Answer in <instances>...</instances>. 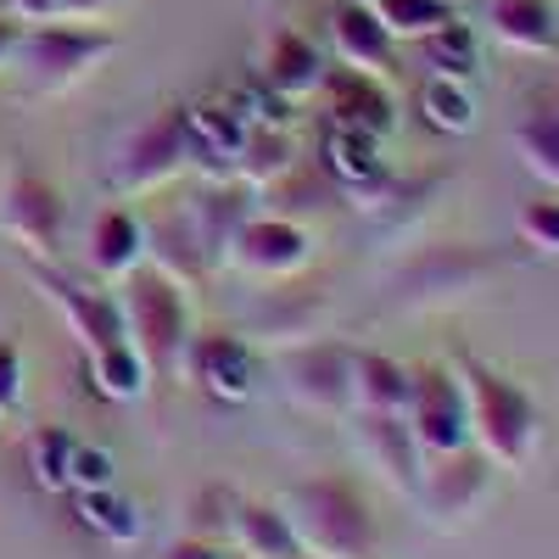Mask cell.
Returning <instances> with one entry per match:
<instances>
[{"label":"cell","instance_id":"cell-1","mask_svg":"<svg viewBox=\"0 0 559 559\" xmlns=\"http://www.w3.org/2000/svg\"><path fill=\"white\" fill-rule=\"evenodd\" d=\"M453 376L471 403V442L498 464V471H526L543 448V408L521 381H509L503 369L481 358H453Z\"/></svg>","mask_w":559,"mask_h":559},{"label":"cell","instance_id":"cell-2","mask_svg":"<svg viewBox=\"0 0 559 559\" xmlns=\"http://www.w3.org/2000/svg\"><path fill=\"white\" fill-rule=\"evenodd\" d=\"M280 515H286V526L308 559H381V532L369 521V503L342 476L297 481L280 498Z\"/></svg>","mask_w":559,"mask_h":559},{"label":"cell","instance_id":"cell-3","mask_svg":"<svg viewBox=\"0 0 559 559\" xmlns=\"http://www.w3.org/2000/svg\"><path fill=\"white\" fill-rule=\"evenodd\" d=\"M123 336L129 347L146 358L152 376H179L185 369V347H191V313H185V292L168 274L146 269L123 280Z\"/></svg>","mask_w":559,"mask_h":559},{"label":"cell","instance_id":"cell-4","mask_svg":"<svg viewBox=\"0 0 559 559\" xmlns=\"http://www.w3.org/2000/svg\"><path fill=\"white\" fill-rule=\"evenodd\" d=\"M118 51V39L102 34V28H84V23H34L17 34L12 45V62L28 73L34 90H68L79 84L84 73H96L107 57Z\"/></svg>","mask_w":559,"mask_h":559},{"label":"cell","instance_id":"cell-5","mask_svg":"<svg viewBox=\"0 0 559 559\" xmlns=\"http://www.w3.org/2000/svg\"><path fill=\"white\" fill-rule=\"evenodd\" d=\"M498 492V464L481 453V448H459L448 459H426V471H419V509H426V521L453 532V526H471L481 509L492 503Z\"/></svg>","mask_w":559,"mask_h":559},{"label":"cell","instance_id":"cell-6","mask_svg":"<svg viewBox=\"0 0 559 559\" xmlns=\"http://www.w3.org/2000/svg\"><path fill=\"white\" fill-rule=\"evenodd\" d=\"M408 431L426 459H448L471 448V403L453 369H414V397H408Z\"/></svg>","mask_w":559,"mask_h":559},{"label":"cell","instance_id":"cell-7","mask_svg":"<svg viewBox=\"0 0 559 559\" xmlns=\"http://www.w3.org/2000/svg\"><path fill=\"white\" fill-rule=\"evenodd\" d=\"M0 229H7L28 258H51L62 247V229H68V202L57 197L51 179L17 168L0 185Z\"/></svg>","mask_w":559,"mask_h":559},{"label":"cell","instance_id":"cell-8","mask_svg":"<svg viewBox=\"0 0 559 559\" xmlns=\"http://www.w3.org/2000/svg\"><path fill=\"white\" fill-rule=\"evenodd\" d=\"M185 168V107H163L152 123H140L112 163V185L123 197H146Z\"/></svg>","mask_w":559,"mask_h":559},{"label":"cell","instance_id":"cell-9","mask_svg":"<svg viewBox=\"0 0 559 559\" xmlns=\"http://www.w3.org/2000/svg\"><path fill=\"white\" fill-rule=\"evenodd\" d=\"M224 263L258 280H292L313 263V236L292 218H241L224 241Z\"/></svg>","mask_w":559,"mask_h":559},{"label":"cell","instance_id":"cell-10","mask_svg":"<svg viewBox=\"0 0 559 559\" xmlns=\"http://www.w3.org/2000/svg\"><path fill=\"white\" fill-rule=\"evenodd\" d=\"M28 274H34L39 297L68 319V331L79 336L84 353H102V347H112V342H129V336H123V302H118V297L79 286V280H68L62 269H45L39 258H34Z\"/></svg>","mask_w":559,"mask_h":559},{"label":"cell","instance_id":"cell-11","mask_svg":"<svg viewBox=\"0 0 559 559\" xmlns=\"http://www.w3.org/2000/svg\"><path fill=\"white\" fill-rule=\"evenodd\" d=\"M280 376H286V392L302 408L319 414H347L353 408V353L336 342H302L280 358Z\"/></svg>","mask_w":559,"mask_h":559},{"label":"cell","instance_id":"cell-12","mask_svg":"<svg viewBox=\"0 0 559 559\" xmlns=\"http://www.w3.org/2000/svg\"><path fill=\"white\" fill-rule=\"evenodd\" d=\"M353 448L364 453V464L386 487H397V492H414L419 487L426 453H419V442H414L403 414H364V408H353Z\"/></svg>","mask_w":559,"mask_h":559},{"label":"cell","instance_id":"cell-13","mask_svg":"<svg viewBox=\"0 0 559 559\" xmlns=\"http://www.w3.org/2000/svg\"><path fill=\"white\" fill-rule=\"evenodd\" d=\"M185 369L218 403H252L258 397V353L241 336H191Z\"/></svg>","mask_w":559,"mask_h":559},{"label":"cell","instance_id":"cell-14","mask_svg":"<svg viewBox=\"0 0 559 559\" xmlns=\"http://www.w3.org/2000/svg\"><path fill=\"white\" fill-rule=\"evenodd\" d=\"M252 123L236 112V102H197L185 107V163L207 168L213 179L236 174V157L247 146Z\"/></svg>","mask_w":559,"mask_h":559},{"label":"cell","instance_id":"cell-15","mask_svg":"<svg viewBox=\"0 0 559 559\" xmlns=\"http://www.w3.org/2000/svg\"><path fill=\"white\" fill-rule=\"evenodd\" d=\"M319 102H324V123L369 129V134H381V140L397 129V102L386 96V84L358 73V68H331V73H324Z\"/></svg>","mask_w":559,"mask_h":559},{"label":"cell","instance_id":"cell-16","mask_svg":"<svg viewBox=\"0 0 559 559\" xmlns=\"http://www.w3.org/2000/svg\"><path fill=\"white\" fill-rule=\"evenodd\" d=\"M324 168L342 191H353L358 202L364 197H381L392 185V168H386V140L369 134V129H347V123H331L324 134Z\"/></svg>","mask_w":559,"mask_h":559},{"label":"cell","instance_id":"cell-17","mask_svg":"<svg viewBox=\"0 0 559 559\" xmlns=\"http://www.w3.org/2000/svg\"><path fill=\"white\" fill-rule=\"evenodd\" d=\"M331 51L342 68H358L369 79H386L397 68V39L386 34V23L376 17V7H358V0H342L331 17Z\"/></svg>","mask_w":559,"mask_h":559},{"label":"cell","instance_id":"cell-18","mask_svg":"<svg viewBox=\"0 0 559 559\" xmlns=\"http://www.w3.org/2000/svg\"><path fill=\"white\" fill-rule=\"evenodd\" d=\"M324 73H331V62H324V51L308 34H297V28H274L269 34L263 62H258V79L269 90H280L286 102H308V96H319Z\"/></svg>","mask_w":559,"mask_h":559},{"label":"cell","instance_id":"cell-19","mask_svg":"<svg viewBox=\"0 0 559 559\" xmlns=\"http://www.w3.org/2000/svg\"><path fill=\"white\" fill-rule=\"evenodd\" d=\"M487 34L515 57H554L559 51V7L554 0H492Z\"/></svg>","mask_w":559,"mask_h":559},{"label":"cell","instance_id":"cell-20","mask_svg":"<svg viewBox=\"0 0 559 559\" xmlns=\"http://www.w3.org/2000/svg\"><path fill=\"white\" fill-rule=\"evenodd\" d=\"M146 258H157V274H168L174 286H202L213 269V252L191 213H168L146 224Z\"/></svg>","mask_w":559,"mask_h":559},{"label":"cell","instance_id":"cell-21","mask_svg":"<svg viewBox=\"0 0 559 559\" xmlns=\"http://www.w3.org/2000/svg\"><path fill=\"white\" fill-rule=\"evenodd\" d=\"M146 263V224H140L129 207H112L102 213L96 224H90V269H96L102 280H123Z\"/></svg>","mask_w":559,"mask_h":559},{"label":"cell","instance_id":"cell-22","mask_svg":"<svg viewBox=\"0 0 559 559\" xmlns=\"http://www.w3.org/2000/svg\"><path fill=\"white\" fill-rule=\"evenodd\" d=\"M414 369L392 353H353V408L364 414H408Z\"/></svg>","mask_w":559,"mask_h":559},{"label":"cell","instance_id":"cell-23","mask_svg":"<svg viewBox=\"0 0 559 559\" xmlns=\"http://www.w3.org/2000/svg\"><path fill=\"white\" fill-rule=\"evenodd\" d=\"M229 543H236L241 559H302L280 503H241L229 509Z\"/></svg>","mask_w":559,"mask_h":559},{"label":"cell","instance_id":"cell-24","mask_svg":"<svg viewBox=\"0 0 559 559\" xmlns=\"http://www.w3.org/2000/svg\"><path fill=\"white\" fill-rule=\"evenodd\" d=\"M79 521H84L90 532H96V537H107L112 548H129V543L146 537V515H140V503H134V498H123L118 487L79 492Z\"/></svg>","mask_w":559,"mask_h":559},{"label":"cell","instance_id":"cell-25","mask_svg":"<svg viewBox=\"0 0 559 559\" xmlns=\"http://www.w3.org/2000/svg\"><path fill=\"white\" fill-rule=\"evenodd\" d=\"M419 57H426V68L437 73V79H464L471 84L476 73H481V34L471 28V23H442L437 34H426L419 39Z\"/></svg>","mask_w":559,"mask_h":559},{"label":"cell","instance_id":"cell-26","mask_svg":"<svg viewBox=\"0 0 559 559\" xmlns=\"http://www.w3.org/2000/svg\"><path fill=\"white\" fill-rule=\"evenodd\" d=\"M419 118H426L431 129L442 134H471L481 123V107H476V90L464 79H437L426 73V84H419Z\"/></svg>","mask_w":559,"mask_h":559},{"label":"cell","instance_id":"cell-27","mask_svg":"<svg viewBox=\"0 0 559 559\" xmlns=\"http://www.w3.org/2000/svg\"><path fill=\"white\" fill-rule=\"evenodd\" d=\"M292 168H297V152H292V134L286 129H252L241 157H236V179L252 185V191H263V185H274V179H286Z\"/></svg>","mask_w":559,"mask_h":559},{"label":"cell","instance_id":"cell-28","mask_svg":"<svg viewBox=\"0 0 559 559\" xmlns=\"http://www.w3.org/2000/svg\"><path fill=\"white\" fill-rule=\"evenodd\" d=\"M90 369H96V392L112 397V403H134V397H146V386H152L146 358H140L129 342H112L102 353H90Z\"/></svg>","mask_w":559,"mask_h":559},{"label":"cell","instance_id":"cell-29","mask_svg":"<svg viewBox=\"0 0 559 559\" xmlns=\"http://www.w3.org/2000/svg\"><path fill=\"white\" fill-rule=\"evenodd\" d=\"M73 448H79V437L62 431V426H39V431L28 437V471H34V481H39L45 492H73V481H68Z\"/></svg>","mask_w":559,"mask_h":559},{"label":"cell","instance_id":"cell-30","mask_svg":"<svg viewBox=\"0 0 559 559\" xmlns=\"http://www.w3.org/2000/svg\"><path fill=\"white\" fill-rule=\"evenodd\" d=\"M515 152H521V163L548 185V191H559V118L532 112V118L515 129Z\"/></svg>","mask_w":559,"mask_h":559},{"label":"cell","instance_id":"cell-31","mask_svg":"<svg viewBox=\"0 0 559 559\" xmlns=\"http://www.w3.org/2000/svg\"><path fill=\"white\" fill-rule=\"evenodd\" d=\"M376 17L392 39H426L442 23H453V7L448 0H376Z\"/></svg>","mask_w":559,"mask_h":559},{"label":"cell","instance_id":"cell-32","mask_svg":"<svg viewBox=\"0 0 559 559\" xmlns=\"http://www.w3.org/2000/svg\"><path fill=\"white\" fill-rule=\"evenodd\" d=\"M229 102H236V112H241L252 129H286V118H292V102L280 96V90H269L263 79H252L247 90H236Z\"/></svg>","mask_w":559,"mask_h":559},{"label":"cell","instance_id":"cell-33","mask_svg":"<svg viewBox=\"0 0 559 559\" xmlns=\"http://www.w3.org/2000/svg\"><path fill=\"white\" fill-rule=\"evenodd\" d=\"M515 229H521V241H526L532 252H543V258H559V197L521 207Z\"/></svg>","mask_w":559,"mask_h":559},{"label":"cell","instance_id":"cell-34","mask_svg":"<svg viewBox=\"0 0 559 559\" xmlns=\"http://www.w3.org/2000/svg\"><path fill=\"white\" fill-rule=\"evenodd\" d=\"M68 481H73V492L118 487V459H112L107 448H90V442H79V448H73V471H68Z\"/></svg>","mask_w":559,"mask_h":559},{"label":"cell","instance_id":"cell-35","mask_svg":"<svg viewBox=\"0 0 559 559\" xmlns=\"http://www.w3.org/2000/svg\"><path fill=\"white\" fill-rule=\"evenodd\" d=\"M23 403V353L12 342H0V414Z\"/></svg>","mask_w":559,"mask_h":559},{"label":"cell","instance_id":"cell-36","mask_svg":"<svg viewBox=\"0 0 559 559\" xmlns=\"http://www.w3.org/2000/svg\"><path fill=\"white\" fill-rule=\"evenodd\" d=\"M118 7H129V0H57V17L62 23H102Z\"/></svg>","mask_w":559,"mask_h":559},{"label":"cell","instance_id":"cell-37","mask_svg":"<svg viewBox=\"0 0 559 559\" xmlns=\"http://www.w3.org/2000/svg\"><path fill=\"white\" fill-rule=\"evenodd\" d=\"M163 559H229V554H224V543H213V537H179V543L163 548Z\"/></svg>","mask_w":559,"mask_h":559},{"label":"cell","instance_id":"cell-38","mask_svg":"<svg viewBox=\"0 0 559 559\" xmlns=\"http://www.w3.org/2000/svg\"><path fill=\"white\" fill-rule=\"evenodd\" d=\"M17 23H51L57 17V0H7Z\"/></svg>","mask_w":559,"mask_h":559},{"label":"cell","instance_id":"cell-39","mask_svg":"<svg viewBox=\"0 0 559 559\" xmlns=\"http://www.w3.org/2000/svg\"><path fill=\"white\" fill-rule=\"evenodd\" d=\"M17 34H23L17 23H7V17H0V62H7V57H12V45H17Z\"/></svg>","mask_w":559,"mask_h":559},{"label":"cell","instance_id":"cell-40","mask_svg":"<svg viewBox=\"0 0 559 559\" xmlns=\"http://www.w3.org/2000/svg\"><path fill=\"white\" fill-rule=\"evenodd\" d=\"M543 112H548V118H559V96H554V102H548V107H543Z\"/></svg>","mask_w":559,"mask_h":559},{"label":"cell","instance_id":"cell-41","mask_svg":"<svg viewBox=\"0 0 559 559\" xmlns=\"http://www.w3.org/2000/svg\"><path fill=\"white\" fill-rule=\"evenodd\" d=\"M358 7H376V0H358Z\"/></svg>","mask_w":559,"mask_h":559},{"label":"cell","instance_id":"cell-42","mask_svg":"<svg viewBox=\"0 0 559 559\" xmlns=\"http://www.w3.org/2000/svg\"><path fill=\"white\" fill-rule=\"evenodd\" d=\"M554 7H559V0H554Z\"/></svg>","mask_w":559,"mask_h":559}]
</instances>
